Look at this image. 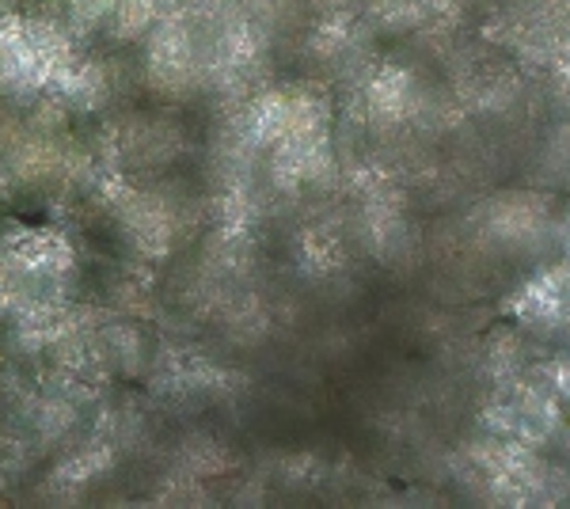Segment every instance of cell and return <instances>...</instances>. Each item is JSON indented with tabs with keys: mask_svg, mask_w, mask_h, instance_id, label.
<instances>
[{
	"mask_svg": "<svg viewBox=\"0 0 570 509\" xmlns=\"http://www.w3.org/2000/svg\"><path fill=\"white\" fill-rule=\"evenodd\" d=\"M563 422H567L563 395L551 388V381L532 384V381H521V376L505 381L483 414L487 433H499V438L521 441V446H532V449L559 438Z\"/></svg>",
	"mask_w": 570,
	"mask_h": 509,
	"instance_id": "cell-4",
	"label": "cell"
},
{
	"mask_svg": "<svg viewBox=\"0 0 570 509\" xmlns=\"http://www.w3.org/2000/svg\"><path fill=\"white\" fill-rule=\"evenodd\" d=\"M468 236L483 255L532 258L548 244L559 247V213L540 190H505L472 209Z\"/></svg>",
	"mask_w": 570,
	"mask_h": 509,
	"instance_id": "cell-2",
	"label": "cell"
},
{
	"mask_svg": "<svg viewBox=\"0 0 570 509\" xmlns=\"http://www.w3.org/2000/svg\"><path fill=\"white\" fill-rule=\"evenodd\" d=\"M494 39L537 69L570 80V0H513L494 27Z\"/></svg>",
	"mask_w": 570,
	"mask_h": 509,
	"instance_id": "cell-3",
	"label": "cell"
},
{
	"mask_svg": "<svg viewBox=\"0 0 570 509\" xmlns=\"http://www.w3.org/2000/svg\"><path fill=\"white\" fill-rule=\"evenodd\" d=\"M559 438H563V449H567V457H570V419L563 422V430H559Z\"/></svg>",
	"mask_w": 570,
	"mask_h": 509,
	"instance_id": "cell-10",
	"label": "cell"
},
{
	"mask_svg": "<svg viewBox=\"0 0 570 509\" xmlns=\"http://www.w3.org/2000/svg\"><path fill=\"white\" fill-rule=\"evenodd\" d=\"M559 255L570 258V206L559 213Z\"/></svg>",
	"mask_w": 570,
	"mask_h": 509,
	"instance_id": "cell-9",
	"label": "cell"
},
{
	"mask_svg": "<svg viewBox=\"0 0 570 509\" xmlns=\"http://www.w3.org/2000/svg\"><path fill=\"white\" fill-rule=\"evenodd\" d=\"M461 483L475 498L502 506H532L563 498L559 471L540 457V449L521 446V441L483 433L461 452Z\"/></svg>",
	"mask_w": 570,
	"mask_h": 509,
	"instance_id": "cell-1",
	"label": "cell"
},
{
	"mask_svg": "<svg viewBox=\"0 0 570 509\" xmlns=\"http://www.w3.org/2000/svg\"><path fill=\"white\" fill-rule=\"evenodd\" d=\"M66 4L80 16V20H85V16H104V12H110V8H115L118 0H66Z\"/></svg>",
	"mask_w": 570,
	"mask_h": 509,
	"instance_id": "cell-8",
	"label": "cell"
},
{
	"mask_svg": "<svg viewBox=\"0 0 570 509\" xmlns=\"http://www.w3.org/2000/svg\"><path fill=\"white\" fill-rule=\"evenodd\" d=\"M548 381H551V388H556L559 395H563V403H570V350L556 361V365H551Z\"/></svg>",
	"mask_w": 570,
	"mask_h": 509,
	"instance_id": "cell-7",
	"label": "cell"
},
{
	"mask_svg": "<svg viewBox=\"0 0 570 509\" xmlns=\"http://www.w3.org/2000/svg\"><path fill=\"white\" fill-rule=\"evenodd\" d=\"M540 179L551 190H570V123L551 129L540 149Z\"/></svg>",
	"mask_w": 570,
	"mask_h": 509,
	"instance_id": "cell-6",
	"label": "cell"
},
{
	"mask_svg": "<svg viewBox=\"0 0 570 509\" xmlns=\"http://www.w3.org/2000/svg\"><path fill=\"white\" fill-rule=\"evenodd\" d=\"M521 331L548 342H570V258L559 255L537 266L505 301Z\"/></svg>",
	"mask_w": 570,
	"mask_h": 509,
	"instance_id": "cell-5",
	"label": "cell"
}]
</instances>
